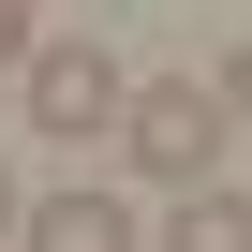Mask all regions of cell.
<instances>
[{
    "label": "cell",
    "mask_w": 252,
    "mask_h": 252,
    "mask_svg": "<svg viewBox=\"0 0 252 252\" xmlns=\"http://www.w3.org/2000/svg\"><path fill=\"white\" fill-rule=\"evenodd\" d=\"M15 89H30V134H74V149H89V134H119V104H134V74H119L89 30L30 45V60H15Z\"/></svg>",
    "instance_id": "cell-2"
},
{
    "label": "cell",
    "mask_w": 252,
    "mask_h": 252,
    "mask_svg": "<svg viewBox=\"0 0 252 252\" xmlns=\"http://www.w3.org/2000/svg\"><path fill=\"white\" fill-rule=\"evenodd\" d=\"M163 252H252V193H178V222H163Z\"/></svg>",
    "instance_id": "cell-4"
},
{
    "label": "cell",
    "mask_w": 252,
    "mask_h": 252,
    "mask_svg": "<svg viewBox=\"0 0 252 252\" xmlns=\"http://www.w3.org/2000/svg\"><path fill=\"white\" fill-rule=\"evenodd\" d=\"M30 60V0H0V74H15Z\"/></svg>",
    "instance_id": "cell-5"
},
{
    "label": "cell",
    "mask_w": 252,
    "mask_h": 252,
    "mask_svg": "<svg viewBox=\"0 0 252 252\" xmlns=\"http://www.w3.org/2000/svg\"><path fill=\"white\" fill-rule=\"evenodd\" d=\"M119 149H134V178L208 193V163H222V89L208 74H149L134 104H119Z\"/></svg>",
    "instance_id": "cell-1"
},
{
    "label": "cell",
    "mask_w": 252,
    "mask_h": 252,
    "mask_svg": "<svg viewBox=\"0 0 252 252\" xmlns=\"http://www.w3.org/2000/svg\"><path fill=\"white\" fill-rule=\"evenodd\" d=\"M15 237L30 252H134V208H119V193H30Z\"/></svg>",
    "instance_id": "cell-3"
},
{
    "label": "cell",
    "mask_w": 252,
    "mask_h": 252,
    "mask_svg": "<svg viewBox=\"0 0 252 252\" xmlns=\"http://www.w3.org/2000/svg\"><path fill=\"white\" fill-rule=\"evenodd\" d=\"M15 208H30V193H15V163H0V237H15Z\"/></svg>",
    "instance_id": "cell-7"
},
{
    "label": "cell",
    "mask_w": 252,
    "mask_h": 252,
    "mask_svg": "<svg viewBox=\"0 0 252 252\" xmlns=\"http://www.w3.org/2000/svg\"><path fill=\"white\" fill-rule=\"evenodd\" d=\"M222 119H252V45H237V60H222Z\"/></svg>",
    "instance_id": "cell-6"
}]
</instances>
